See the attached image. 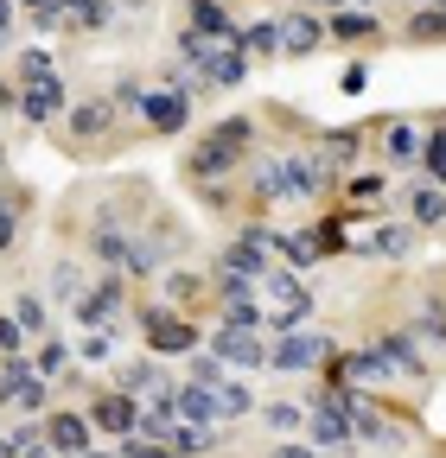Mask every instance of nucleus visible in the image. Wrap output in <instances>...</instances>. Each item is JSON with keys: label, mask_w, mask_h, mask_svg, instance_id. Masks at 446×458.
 <instances>
[{"label": "nucleus", "mask_w": 446, "mask_h": 458, "mask_svg": "<svg viewBox=\"0 0 446 458\" xmlns=\"http://www.w3.org/2000/svg\"><path fill=\"white\" fill-rule=\"evenodd\" d=\"M255 159V122L249 114H230V122H217L192 140L185 153V179L192 185H217V179H230V172H243Z\"/></svg>", "instance_id": "1"}, {"label": "nucleus", "mask_w": 446, "mask_h": 458, "mask_svg": "<svg viewBox=\"0 0 446 458\" xmlns=\"http://www.w3.org/2000/svg\"><path fill=\"white\" fill-rule=\"evenodd\" d=\"M255 293L268 300V337H287V331H300L306 318H313V293H306V280L294 274V267H281V261H274L268 267V280L255 286Z\"/></svg>", "instance_id": "2"}, {"label": "nucleus", "mask_w": 446, "mask_h": 458, "mask_svg": "<svg viewBox=\"0 0 446 458\" xmlns=\"http://www.w3.org/2000/svg\"><path fill=\"white\" fill-rule=\"evenodd\" d=\"M300 198V165H294V147H274L249 159V204L243 210H274V204H294Z\"/></svg>", "instance_id": "3"}, {"label": "nucleus", "mask_w": 446, "mask_h": 458, "mask_svg": "<svg viewBox=\"0 0 446 458\" xmlns=\"http://www.w3.org/2000/svg\"><path fill=\"white\" fill-rule=\"evenodd\" d=\"M134 325H141V344H147V357H192V351H204V331L185 318V312H173V306H134Z\"/></svg>", "instance_id": "4"}, {"label": "nucleus", "mask_w": 446, "mask_h": 458, "mask_svg": "<svg viewBox=\"0 0 446 458\" xmlns=\"http://www.w3.org/2000/svg\"><path fill=\"white\" fill-rule=\"evenodd\" d=\"M331 357H339V344H331L325 331H287V337H268V369H281V376L325 369Z\"/></svg>", "instance_id": "5"}, {"label": "nucleus", "mask_w": 446, "mask_h": 458, "mask_svg": "<svg viewBox=\"0 0 446 458\" xmlns=\"http://www.w3.org/2000/svg\"><path fill=\"white\" fill-rule=\"evenodd\" d=\"M192 89H179V83H147L141 89V128L147 134H185L192 128Z\"/></svg>", "instance_id": "6"}, {"label": "nucleus", "mask_w": 446, "mask_h": 458, "mask_svg": "<svg viewBox=\"0 0 446 458\" xmlns=\"http://www.w3.org/2000/svg\"><path fill=\"white\" fill-rule=\"evenodd\" d=\"M64 108H71V83L64 77H39V83H20L13 89V108L7 114H20L26 128H58Z\"/></svg>", "instance_id": "7"}, {"label": "nucleus", "mask_w": 446, "mask_h": 458, "mask_svg": "<svg viewBox=\"0 0 446 458\" xmlns=\"http://www.w3.org/2000/svg\"><path fill=\"white\" fill-rule=\"evenodd\" d=\"M116 128H122L116 96H77V102L64 108V122H58V134H64L71 147H96V140H108Z\"/></svg>", "instance_id": "8"}, {"label": "nucleus", "mask_w": 446, "mask_h": 458, "mask_svg": "<svg viewBox=\"0 0 446 458\" xmlns=\"http://www.w3.org/2000/svg\"><path fill=\"white\" fill-rule=\"evenodd\" d=\"M134 306V293H128V280L122 274H102L90 293L71 306V318L83 325V331H108V325H122V312Z\"/></svg>", "instance_id": "9"}, {"label": "nucleus", "mask_w": 446, "mask_h": 458, "mask_svg": "<svg viewBox=\"0 0 446 458\" xmlns=\"http://www.w3.org/2000/svg\"><path fill=\"white\" fill-rule=\"evenodd\" d=\"M370 147H376V159L382 165H421V122L415 114H382V122L370 128Z\"/></svg>", "instance_id": "10"}, {"label": "nucleus", "mask_w": 446, "mask_h": 458, "mask_svg": "<svg viewBox=\"0 0 446 458\" xmlns=\"http://www.w3.org/2000/svg\"><path fill=\"white\" fill-rule=\"evenodd\" d=\"M306 433H313L319 452H351V445H357V439H351V420H345V394H339V388H325L313 408H306Z\"/></svg>", "instance_id": "11"}, {"label": "nucleus", "mask_w": 446, "mask_h": 458, "mask_svg": "<svg viewBox=\"0 0 446 458\" xmlns=\"http://www.w3.org/2000/svg\"><path fill=\"white\" fill-rule=\"evenodd\" d=\"M108 388H122L134 401H159V394H173L179 382H173V369H166L159 357H122L116 376H108Z\"/></svg>", "instance_id": "12"}, {"label": "nucleus", "mask_w": 446, "mask_h": 458, "mask_svg": "<svg viewBox=\"0 0 446 458\" xmlns=\"http://www.w3.org/2000/svg\"><path fill=\"white\" fill-rule=\"evenodd\" d=\"M204 351L223 357V369H268V337L262 331H236V325H217L204 337Z\"/></svg>", "instance_id": "13"}, {"label": "nucleus", "mask_w": 446, "mask_h": 458, "mask_svg": "<svg viewBox=\"0 0 446 458\" xmlns=\"http://www.w3.org/2000/svg\"><path fill=\"white\" fill-rule=\"evenodd\" d=\"M415 242H421L415 223H370L364 236H351V255H364V261H408Z\"/></svg>", "instance_id": "14"}, {"label": "nucleus", "mask_w": 446, "mask_h": 458, "mask_svg": "<svg viewBox=\"0 0 446 458\" xmlns=\"http://www.w3.org/2000/svg\"><path fill=\"white\" fill-rule=\"evenodd\" d=\"M83 414H90V427H96V433H108V439H134V433H141V401H134V394H122V388H102Z\"/></svg>", "instance_id": "15"}, {"label": "nucleus", "mask_w": 446, "mask_h": 458, "mask_svg": "<svg viewBox=\"0 0 446 458\" xmlns=\"http://www.w3.org/2000/svg\"><path fill=\"white\" fill-rule=\"evenodd\" d=\"M45 439H51V452H58V458H83V452L96 445V427H90L83 408H58V414H45Z\"/></svg>", "instance_id": "16"}, {"label": "nucleus", "mask_w": 446, "mask_h": 458, "mask_svg": "<svg viewBox=\"0 0 446 458\" xmlns=\"http://www.w3.org/2000/svg\"><path fill=\"white\" fill-rule=\"evenodd\" d=\"M268 267H274V255H268V249H255L249 236H236V242H223V255H217V267H210V274H230V280L262 286V280H268Z\"/></svg>", "instance_id": "17"}, {"label": "nucleus", "mask_w": 446, "mask_h": 458, "mask_svg": "<svg viewBox=\"0 0 446 458\" xmlns=\"http://www.w3.org/2000/svg\"><path fill=\"white\" fill-rule=\"evenodd\" d=\"M185 26H192L198 38H210V45H236V38H243L236 13L223 7V0H185Z\"/></svg>", "instance_id": "18"}, {"label": "nucleus", "mask_w": 446, "mask_h": 458, "mask_svg": "<svg viewBox=\"0 0 446 458\" xmlns=\"http://www.w3.org/2000/svg\"><path fill=\"white\" fill-rule=\"evenodd\" d=\"M249 77V51L243 45H217L210 57H204V71H198V96L204 89H236Z\"/></svg>", "instance_id": "19"}, {"label": "nucleus", "mask_w": 446, "mask_h": 458, "mask_svg": "<svg viewBox=\"0 0 446 458\" xmlns=\"http://www.w3.org/2000/svg\"><path fill=\"white\" fill-rule=\"evenodd\" d=\"M313 51H325V20L306 7L281 13V57H313Z\"/></svg>", "instance_id": "20"}, {"label": "nucleus", "mask_w": 446, "mask_h": 458, "mask_svg": "<svg viewBox=\"0 0 446 458\" xmlns=\"http://www.w3.org/2000/svg\"><path fill=\"white\" fill-rule=\"evenodd\" d=\"M408 223L415 229H427V236H446V185H433V179H421V185H408Z\"/></svg>", "instance_id": "21"}, {"label": "nucleus", "mask_w": 446, "mask_h": 458, "mask_svg": "<svg viewBox=\"0 0 446 458\" xmlns=\"http://www.w3.org/2000/svg\"><path fill=\"white\" fill-rule=\"evenodd\" d=\"M26 210H32V191H26V185H13V179H0V261H7V255L20 249Z\"/></svg>", "instance_id": "22"}, {"label": "nucleus", "mask_w": 446, "mask_h": 458, "mask_svg": "<svg viewBox=\"0 0 446 458\" xmlns=\"http://www.w3.org/2000/svg\"><path fill=\"white\" fill-rule=\"evenodd\" d=\"M370 344H376V351L389 357V369H396V376H408V382H421V376H427V357H421L415 331H376Z\"/></svg>", "instance_id": "23"}, {"label": "nucleus", "mask_w": 446, "mask_h": 458, "mask_svg": "<svg viewBox=\"0 0 446 458\" xmlns=\"http://www.w3.org/2000/svg\"><path fill=\"white\" fill-rule=\"evenodd\" d=\"M339 191H345V204H339L345 216H370V210H382V198H389V172L370 165V172H357V179H345Z\"/></svg>", "instance_id": "24"}, {"label": "nucleus", "mask_w": 446, "mask_h": 458, "mask_svg": "<svg viewBox=\"0 0 446 458\" xmlns=\"http://www.w3.org/2000/svg\"><path fill=\"white\" fill-rule=\"evenodd\" d=\"M325 38H339V45H382L389 32H382V20H376V13L345 7V13H325Z\"/></svg>", "instance_id": "25"}, {"label": "nucleus", "mask_w": 446, "mask_h": 458, "mask_svg": "<svg viewBox=\"0 0 446 458\" xmlns=\"http://www.w3.org/2000/svg\"><path fill=\"white\" fill-rule=\"evenodd\" d=\"M173 414H179V420H192V427H223L217 388H198V382H179V388H173Z\"/></svg>", "instance_id": "26"}, {"label": "nucleus", "mask_w": 446, "mask_h": 458, "mask_svg": "<svg viewBox=\"0 0 446 458\" xmlns=\"http://www.w3.org/2000/svg\"><path fill=\"white\" fill-rule=\"evenodd\" d=\"M45 293H51V306H77V300L90 293V274H83L71 255H58V261H51V274H45Z\"/></svg>", "instance_id": "27"}, {"label": "nucleus", "mask_w": 446, "mask_h": 458, "mask_svg": "<svg viewBox=\"0 0 446 458\" xmlns=\"http://www.w3.org/2000/svg\"><path fill=\"white\" fill-rule=\"evenodd\" d=\"M122 13H116V0H71V13H64V32L71 38H90V32H108Z\"/></svg>", "instance_id": "28"}, {"label": "nucleus", "mask_w": 446, "mask_h": 458, "mask_svg": "<svg viewBox=\"0 0 446 458\" xmlns=\"http://www.w3.org/2000/svg\"><path fill=\"white\" fill-rule=\"evenodd\" d=\"M32 376H39L45 388L64 382V376H71V344H64V337H39V344H32Z\"/></svg>", "instance_id": "29"}, {"label": "nucleus", "mask_w": 446, "mask_h": 458, "mask_svg": "<svg viewBox=\"0 0 446 458\" xmlns=\"http://www.w3.org/2000/svg\"><path fill=\"white\" fill-rule=\"evenodd\" d=\"M331 249L319 242V229L306 223V229H287V249H281V267H294V274H306V267H319Z\"/></svg>", "instance_id": "30"}, {"label": "nucleus", "mask_w": 446, "mask_h": 458, "mask_svg": "<svg viewBox=\"0 0 446 458\" xmlns=\"http://www.w3.org/2000/svg\"><path fill=\"white\" fill-rule=\"evenodd\" d=\"M421 172H427L433 185H446V114L421 122Z\"/></svg>", "instance_id": "31"}, {"label": "nucleus", "mask_w": 446, "mask_h": 458, "mask_svg": "<svg viewBox=\"0 0 446 458\" xmlns=\"http://www.w3.org/2000/svg\"><path fill=\"white\" fill-rule=\"evenodd\" d=\"M236 45L249 51V64H255V57H281V13H268V20H249Z\"/></svg>", "instance_id": "32"}, {"label": "nucleus", "mask_w": 446, "mask_h": 458, "mask_svg": "<svg viewBox=\"0 0 446 458\" xmlns=\"http://www.w3.org/2000/svg\"><path fill=\"white\" fill-rule=\"evenodd\" d=\"M402 45H446V7H415L402 20Z\"/></svg>", "instance_id": "33"}, {"label": "nucleus", "mask_w": 446, "mask_h": 458, "mask_svg": "<svg viewBox=\"0 0 446 458\" xmlns=\"http://www.w3.org/2000/svg\"><path fill=\"white\" fill-rule=\"evenodd\" d=\"M159 286H166V300H173L185 318L204 306V280H198V274H185V267H166V274H159Z\"/></svg>", "instance_id": "34"}, {"label": "nucleus", "mask_w": 446, "mask_h": 458, "mask_svg": "<svg viewBox=\"0 0 446 458\" xmlns=\"http://www.w3.org/2000/svg\"><path fill=\"white\" fill-rule=\"evenodd\" d=\"M83 363H90V369H116V363H122V325L83 331Z\"/></svg>", "instance_id": "35"}, {"label": "nucleus", "mask_w": 446, "mask_h": 458, "mask_svg": "<svg viewBox=\"0 0 446 458\" xmlns=\"http://www.w3.org/2000/svg\"><path fill=\"white\" fill-rule=\"evenodd\" d=\"M173 458H204V452H217V427H192V420H173Z\"/></svg>", "instance_id": "36"}, {"label": "nucleus", "mask_w": 446, "mask_h": 458, "mask_svg": "<svg viewBox=\"0 0 446 458\" xmlns=\"http://www.w3.org/2000/svg\"><path fill=\"white\" fill-rule=\"evenodd\" d=\"M45 306H51V300H39V293H13V306H7L32 344H39V337H51V312H45Z\"/></svg>", "instance_id": "37"}, {"label": "nucleus", "mask_w": 446, "mask_h": 458, "mask_svg": "<svg viewBox=\"0 0 446 458\" xmlns=\"http://www.w3.org/2000/svg\"><path fill=\"white\" fill-rule=\"evenodd\" d=\"M415 331L433 337L440 351H446V293H421V306H415Z\"/></svg>", "instance_id": "38"}, {"label": "nucleus", "mask_w": 446, "mask_h": 458, "mask_svg": "<svg viewBox=\"0 0 446 458\" xmlns=\"http://www.w3.org/2000/svg\"><path fill=\"white\" fill-rule=\"evenodd\" d=\"M7 439H13V458H58L45 439V420H20V427H7Z\"/></svg>", "instance_id": "39"}, {"label": "nucleus", "mask_w": 446, "mask_h": 458, "mask_svg": "<svg viewBox=\"0 0 446 458\" xmlns=\"http://www.w3.org/2000/svg\"><path fill=\"white\" fill-rule=\"evenodd\" d=\"M217 408H223V427H230V420H249V414H255V394H249V382L223 376V388H217Z\"/></svg>", "instance_id": "40"}, {"label": "nucleus", "mask_w": 446, "mask_h": 458, "mask_svg": "<svg viewBox=\"0 0 446 458\" xmlns=\"http://www.w3.org/2000/svg\"><path fill=\"white\" fill-rule=\"evenodd\" d=\"M262 420H268V433H300L306 408H300V401H262Z\"/></svg>", "instance_id": "41"}, {"label": "nucleus", "mask_w": 446, "mask_h": 458, "mask_svg": "<svg viewBox=\"0 0 446 458\" xmlns=\"http://www.w3.org/2000/svg\"><path fill=\"white\" fill-rule=\"evenodd\" d=\"M39 77H58V57L45 45H20V83H39Z\"/></svg>", "instance_id": "42"}, {"label": "nucleus", "mask_w": 446, "mask_h": 458, "mask_svg": "<svg viewBox=\"0 0 446 458\" xmlns=\"http://www.w3.org/2000/svg\"><path fill=\"white\" fill-rule=\"evenodd\" d=\"M223 357H210V351H192V363H185V382H198V388H223Z\"/></svg>", "instance_id": "43"}, {"label": "nucleus", "mask_w": 446, "mask_h": 458, "mask_svg": "<svg viewBox=\"0 0 446 458\" xmlns=\"http://www.w3.org/2000/svg\"><path fill=\"white\" fill-rule=\"evenodd\" d=\"M173 45H179V64H185V71H204V57L217 51V45H210V38H198L192 26H179V32H173Z\"/></svg>", "instance_id": "44"}, {"label": "nucleus", "mask_w": 446, "mask_h": 458, "mask_svg": "<svg viewBox=\"0 0 446 458\" xmlns=\"http://www.w3.org/2000/svg\"><path fill=\"white\" fill-rule=\"evenodd\" d=\"M0 357H32V337L20 331L13 312H0Z\"/></svg>", "instance_id": "45"}, {"label": "nucleus", "mask_w": 446, "mask_h": 458, "mask_svg": "<svg viewBox=\"0 0 446 458\" xmlns=\"http://www.w3.org/2000/svg\"><path fill=\"white\" fill-rule=\"evenodd\" d=\"M116 458H173V445H159V439H116Z\"/></svg>", "instance_id": "46"}, {"label": "nucleus", "mask_w": 446, "mask_h": 458, "mask_svg": "<svg viewBox=\"0 0 446 458\" xmlns=\"http://www.w3.org/2000/svg\"><path fill=\"white\" fill-rule=\"evenodd\" d=\"M198 198H204L210 210H236V191H230V179H223V185H198Z\"/></svg>", "instance_id": "47"}, {"label": "nucleus", "mask_w": 446, "mask_h": 458, "mask_svg": "<svg viewBox=\"0 0 446 458\" xmlns=\"http://www.w3.org/2000/svg\"><path fill=\"white\" fill-rule=\"evenodd\" d=\"M20 13H71V0H20Z\"/></svg>", "instance_id": "48"}, {"label": "nucleus", "mask_w": 446, "mask_h": 458, "mask_svg": "<svg viewBox=\"0 0 446 458\" xmlns=\"http://www.w3.org/2000/svg\"><path fill=\"white\" fill-rule=\"evenodd\" d=\"M13 26H20V0H0V38H13Z\"/></svg>", "instance_id": "49"}, {"label": "nucleus", "mask_w": 446, "mask_h": 458, "mask_svg": "<svg viewBox=\"0 0 446 458\" xmlns=\"http://www.w3.org/2000/svg\"><path fill=\"white\" fill-rule=\"evenodd\" d=\"M339 83H345V96H357V89H364V83H370V64H351V71H345V77H339Z\"/></svg>", "instance_id": "50"}, {"label": "nucleus", "mask_w": 446, "mask_h": 458, "mask_svg": "<svg viewBox=\"0 0 446 458\" xmlns=\"http://www.w3.org/2000/svg\"><path fill=\"white\" fill-rule=\"evenodd\" d=\"M116 13H128V20H147V13H153V0H116Z\"/></svg>", "instance_id": "51"}, {"label": "nucleus", "mask_w": 446, "mask_h": 458, "mask_svg": "<svg viewBox=\"0 0 446 458\" xmlns=\"http://www.w3.org/2000/svg\"><path fill=\"white\" fill-rule=\"evenodd\" d=\"M345 7H351V0H306V13H319V20L325 13H345Z\"/></svg>", "instance_id": "52"}, {"label": "nucleus", "mask_w": 446, "mask_h": 458, "mask_svg": "<svg viewBox=\"0 0 446 458\" xmlns=\"http://www.w3.org/2000/svg\"><path fill=\"white\" fill-rule=\"evenodd\" d=\"M274 458H319V452H306V445H274Z\"/></svg>", "instance_id": "53"}, {"label": "nucleus", "mask_w": 446, "mask_h": 458, "mask_svg": "<svg viewBox=\"0 0 446 458\" xmlns=\"http://www.w3.org/2000/svg\"><path fill=\"white\" fill-rule=\"evenodd\" d=\"M0 458H13V439H7V427H0Z\"/></svg>", "instance_id": "54"}, {"label": "nucleus", "mask_w": 446, "mask_h": 458, "mask_svg": "<svg viewBox=\"0 0 446 458\" xmlns=\"http://www.w3.org/2000/svg\"><path fill=\"white\" fill-rule=\"evenodd\" d=\"M7 108H13V89H7V83H0V114H7Z\"/></svg>", "instance_id": "55"}, {"label": "nucleus", "mask_w": 446, "mask_h": 458, "mask_svg": "<svg viewBox=\"0 0 446 458\" xmlns=\"http://www.w3.org/2000/svg\"><path fill=\"white\" fill-rule=\"evenodd\" d=\"M351 7H357V13H376V7H382V0H351Z\"/></svg>", "instance_id": "56"}, {"label": "nucleus", "mask_w": 446, "mask_h": 458, "mask_svg": "<svg viewBox=\"0 0 446 458\" xmlns=\"http://www.w3.org/2000/svg\"><path fill=\"white\" fill-rule=\"evenodd\" d=\"M83 458H116V452H108V445H90V452H83Z\"/></svg>", "instance_id": "57"}, {"label": "nucleus", "mask_w": 446, "mask_h": 458, "mask_svg": "<svg viewBox=\"0 0 446 458\" xmlns=\"http://www.w3.org/2000/svg\"><path fill=\"white\" fill-rule=\"evenodd\" d=\"M408 7H440V0H408Z\"/></svg>", "instance_id": "58"}, {"label": "nucleus", "mask_w": 446, "mask_h": 458, "mask_svg": "<svg viewBox=\"0 0 446 458\" xmlns=\"http://www.w3.org/2000/svg\"><path fill=\"white\" fill-rule=\"evenodd\" d=\"M7 45H13V38H0V51H7Z\"/></svg>", "instance_id": "59"}, {"label": "nucleus", "mask_w": 446, "mask_h": 458, "mask_svg": "<svg viewBox=\"0 0 446 458\" xmlns=\"http://www.w3.org/2000/svg\"><path fill=\"white\" fill-rule=\"evenodd\" d=\"M223 7H230V0H223Z\"/></svg>", "instance_id": "60"}, {"label": "nucleus", "mask_w": 446, "mask_h": 458, "mask_svg": "<svg viewBox=\"0 0 446 458\" xmlns=\"http://www.w3.org/2000/svg\"><path fill=\"white\" fill-rule=\"evenodd\" d=\"M0 153H7V147H0Z\"/></svg>", "instance_id": "61"}]
</instances>
